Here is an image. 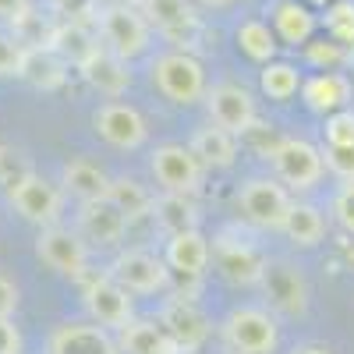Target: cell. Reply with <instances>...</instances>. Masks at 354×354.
Instances as JSON below:
<instances>
[{"mask_svg":"<svg viewBox=\"0 0 354 354\" xmlns=\"http://www.w3.org/2000/svg\"><path fill=\"white\" fill-rule=\"evenodd\" d=\"M149 78L156 85V93L174 103V106H195L198 100H205V64L188 50H170L160 53L149 64Z\"/></svg>","mask_w":354,"mask_h":354,"instance_id":"obj_1","label":"cell"},{"mask_svg":"<svg viewBox=\"0 0 354 354\" xmlns=\"http://www.w3.org/2000/svg\"><path fill=\"white\" fill-rule=\"evenodd\" d=\"M220 337L234 354H273L280 344V322L262 305H241L223 315Z\"/></svg>","mask_w":354,"mask_h":354,"instance_id":"obj_2","label":"cell"},{"mask_svg":"<svg viewBox=\"0 0 354 354\" xmlns=\"http://www.w3.org/2000/svg\"><path fill=\"white\" fill-rule=\"evenodd\" d=\"M96 25H100V39H103L100 46L110 50L113 57H121V61H135V57H142L145 50H149L153 28H149V21L142 18V11L131 8V4L103 8Z\"/></svg>","mask_w":354,"mask_h":354,"instance_id":"obj_3","label":"cell"},{"mask_svg":"<svg viewBox=\"0 0 354 354\" xmlns=\"http://www.w3.org/2000/svg\"><path fill=\"white\" fill-rule=\"evenodd\" d=\"M290 202H294V195L277 177H248L238 188V213L255 230H283Z\"/></svg>","mask_w":354,"mask_h":354,"instance_id":"obj_4","label":"cell"},{"mask_svg":"<svg viewBox=\"0 0 354 354\" xmlns=\"http://www.w3.org/2000/svg\"><path fill=\"white\" fill-rule=\"evenodd\" d=\"M273 170H277V181L294 195V192H312L322 174H326V163H322V149L308 138H280L273 149H270Z\"/></svg>","mask_w":354,"mask_h":354,"instance_id":"obj_5","label":"cell"},{"mask_svg":"<svg viewBox=\"0 0 354 354\" xmlns=\"http://www.w3.org/2000/svg\"><path fill=\"white\" fill-rule=\"evenodd\" d=\"M266 301H270L273 315H287V319H298L308 312V280L294 262L287 259H266V270L259 280Z\"/></svg>","mask_w":354,"mask_h":354,"instance_id":"obj_6","label":"cell"},{"mask_svg":"<svg viewBox=\"0 0 354 354\" xmlns=\"http://www.w3.org/2000/svg\"><path fill=\"white\" fill-rule=\"evenodd\" d=\"M106 277H113L131 298H149V294L167 290V283H170V270H167L163 255H156L149 248H124L110 262Z\"/></svg>","mask_w":354,"mask_h":354,"instance_id":"obj_7","label":"cell"},{"mask_svg":"<svg viewBox=\"0 0 354 354\" xmlns=\"http://www.w3.org/2000/svg\"><path fill=\"white\" fill-rule=\"evenodd\" d=\"M205 110H209V124L230 131L234 138L248 135L259 124L255 100L238 82H216L213 88H205Z\"/></svg>","mask_w":354,"mask_h":354,"instance_id":"obj_8","label":"cell"},{"mask_svg":"<svg viewBox=\"0 0 354 354\" xmlns=\"http://www.w3.org/2000/svg\"><path fill=\"white\" fill-rule=\"evenodd\" d=\"M153 170V181L160 185L163 195H195L202 185V163L195 160V153L188 145H177V142H163L153 149L149 160Z\"/></svg>","mask_w":354,"mask_h":354,"instance_id":"obj_9","label":"cell"},{"mask_svg":"<svg viewBox=\"0 0 354 354\" xmlns=\"http://www.w3.org/2000/svg\"><path fill=\"white\" fill-rule=\"evenodd\" d=\"M93 131L113 145V149H124V153H135L145 145L149 138V124L138 106L131 103H121V100H110V103H100L93 110Z\"/></svg>","mask_w":354,"mask_h":354,"instance_id":"obj_10","label":"cell"},{"mask_svg":"<svg viewBox=\"0 0 354 354\" xmlns=\"http://www.w3.org/2000/svg\"><path fill=\"white\" fill-rule=\"evenodd\" d=\"M82 301H85V312L88 319L103 330H117L121 333L128 322L135 319V305H131V294L117 283L113 277H88L85 280V290H82Z\"/></svg>","mask_w":354,"mask_h":354,"instance_id":"obj_11","label":"cell"},{"mask_svg":"<svg viewBox=\"0 0 354 354\" xmlns=\"http://www.w3.org/2000/svg\"><path fill=\"white\" fill-rule=\"evenodd\" d=\"M36 255L43 266H50L53 273L61 277H85V266H88V245L78 230L71 227H39V238H36Z\"/></svg>","mask_w":354,"mask_h":354,"instance_id":"obj_12","label":"cell"},{"mask_svg":"<svg viewBox=\"0 0 354 354\" xmlns=\"http://www.w3.org/2000/svg\"><path fill=\"white\" fill-rule=\"evenodd\" d=\"M8 202L15 205V213L36 227H53L61 220V205H64V192L50 185L46 177L28 174L25 181H18L15 188H8Z\"/></svg>","mask_w":354,"mask_h":354,"instance_id":"obj_13","label":"cell"},{"mask_svg":"<svg viewBox=\"0 0 354 354\" xmlns=\"http://www.w3.org/2000/svg\"><path fill=\"white\" fill-rule=\"evenodd\" d=\"M156 322L163 326V333L174 340V347L181 354L185 351H198L205 340H209V333H213L209 315H205L192 298H170V301H163Z\"/></svg>","mask_w":354,"mask_h":354,"instance_id":"obj_14","label":"cell"},{"mask_svg":"<svg viewBox=\"0 0 354 354\" xmlns=\"http://www.w3.org/2000/svg\"><path fill=\"white\" fill-rule=\"evenodd\" d=\"M128 223L131 220L110 198L82 202L78 209V234L85 238V245H96V248H117L128 234Z\"/></svg>","mask_w":354,"mask_h":354,"instance_id":"obj_15","label":"cell"},{"mask_svg":"<svg viewBox=\"0 0 354 354\" xmlns=\"http://www.w3.org/2000/svg\"><path fill=\"white\" fill-rule=\"evenodd\" d=\"M46 354H121V344L96 322H61L50 333Z\"/></svg>","mask_w":354,"mask_h":354,"instance_id":"obj_16","label":"cell"},{"mask_svg":"<svg viewBox=\"0 0 354 354\" xmlns=\"http://www.w3.org/2000/svg\"><path fill=\"white\" fill-rule=\"evenodd\" d=\"M213 262H216V273L223 280L241 283V287H255L262 280V270H266V259L252 245H245L238 238H227V234L213 241Z\"/></svg>","mask_w":354,"mask_h":354,"instance_id":"obj_17","label":"cell"},{"mask_svg":"<svg viewBox=\"0 0 354 354\" xmlns=\"http://www.w3.org/2000/svg\"><path fill=\"white\" fill-rule=\"evenodd\" d=\"M163 262L170 273H181V277H202L213 262V245L209 238L195 227V230H181V234H170L167 245H163Z\"/></svg>","mask_w":354,"mask_h":354,"instance_id":"obj_18","label":"cell"},{"mask_svg":"<svg viewBox=\"0 0 354 354\" xmlns=\"http://www.w3.org/2000/svg\"><path fill=\"white\" fill-rule=\"evenodd\" d=\"M270 25H273V32H277V39L283 46H305L315 36L319 18H315V11L305 4V0H273Z\"/></svg>","mask_w":354,"mask_h":354,"instance_id":"obj_19","label":"cell"},{"mask_svg":"<svg viewBox=\"0 0 354 354\" xmlns=\"http://www.w3.org/2000/svg\"><path fill=\"white\" fill-rule=\"evenodd\" d=\"M301 100L312 113H337V110H347L351 100H354V88L351 82L340 75V71H319L312 78L301 82Z\"/></svg>","mask_w":354,"mask_h":354,"instance_id":"obj_20","label":"cell"},{"mask_svg":"<svg viewBox=\"0 0 354 354\" xmlns=\"http://www.w3.org/2000/svg\"><path fill=\"white\" fill-rule=\"evenodd\" d=\"M82 78L96 88L100 96L106 100H117V96H124L128 88H131V71H128V61H121V57H113L110 50H96L88 61L78 68Z\"/></svg>","mask_w":354,"mask_h":354,"instance_id":"obj_21","label":"cell"},{"mask_svg":"<svg viewBox=\"0 0 354 354\" xmlns=\"http://www.w3.org/2000/svg\"><path fill=\"white\" fill-rule=\"evenodd\" d=\"M61 192L68 198H75L78 205L82 202H96V198H106L110 192V174L93 163V160H68L64 170H61Z\"/></svg>","mask_w":354,"mask_h":354,"instance_id":"obj_22","label":"cell"},{"mask_svg":"<svg viewBox=\"0 0 354 354\" xmlns=\"http://www.w3.org/2000/svg\"><path fill=\"white\" fill-rule=\"evenodd\" d=\"M188 149L195 153V160L202 167H209V170H227L238 163V138H234L230 131L209 124V128H198L188 142Z\"/></svg>","mask_w":354,"mask_h":354,"instance_id":"obj_23","label":"cell"},{"mask_svg":"<svg viewBox=\"0 0 354 354\" xmlns=\"http://www.w3.org/2000/svg\"><path fill=\"white\" fill-rule=\"evenodd\" d=\"M142 18L149 21V28L167 36H181L185 28H195V8L192 0H138Z\"/></svg>","mask_w":354,"mask_h":354,"instance_id":"obj_24","label":"cell"},{"mask_svg":"<svg viewBox=\"0 0 354 354\" xmlns=\"http://www.w3.org/2000/svg\"><path fill=\"white\" fill-rule=\"evenodd\" d=\"M234 43H238V50L255 64L277 61V50H280V39H277L273 25L266 18H245L238 28H234Z\"/></svg>","mask_w":354,"mask_h":354,"instance_id":"obj_25","label":"cell"},{"mask_svg":"<svg viewBox=\"0 0 354 354\" xmlns=\"http://www.w3.org/2000/svg\"><path fill=\"white\" fill-rule=\"evenodd\" d=\"M21 78L36 88H57L68 78V61L53 46H32V50H25Z\"/></svg>","mask_w":354,"mask_h":354,"instance_id":"obj_26","label":"cell"},{"mask_svg":"<svg viewBox=\"0 0 354 354\" xmlns=\"http://www.w3.org/2000/svg\"><path fill=\"white\" fill-rule=\"evenodd\" d=\"M121 354H181L174 347V340L163 333L160 322L153 319H131L121 330Z\"/></svg>","mask_w":354,"mask_h":354,"instance_id":"obj_27","label":"cell"},{"mask_svg":"<svg viewBox=\"0 0 354 354\" xmlns=\"http://www.w3.org/2000/svg\"><path fill=\"white\" fill-rule=\"evenodd\" d=\"M283 234L290 238V245L315 248L322 238H326V216H322L312 202L294 198V202H290V213H287V220H283Z\"/></svg>","mask_w":354,"mask_h":354,"instance_id":"obj_28","label":"cell"},{"mask_svg":"<svg viewBox=\"0 0 354 354\" xmlns=\"http://www.w3.org/2000/svg\"><path fill=\"white\" fill-rule=\"evenodd\" d=\"M153 216L163 227V234L170 238V234L198 227V205L192 202V195H160L153 202Z\"/></svg>","mask_w":354,"mask_h":354,"instance_id":"obj_29","label":"cell"},{"mask_svg":"<svg viewBox=\"0 0 354 354\" xmlns=\"http://www.w3.org/2000/svg\"><path fill=\"white\" fill-rule=\"evenodd\" d=\"M301 71L294 68L290 61H270V64H262L259 71V85H262V93L270 96L273 103H287L301 93Z\"/></svg>","mask_w":354,"mask_h":354,"instance_id":"obj_30","label":"cell"},{"mask_svg":"<svg viewBox=\"0 0 354 354\" xmlns=\"http://www.w3.org/2000/svg\"><path fill=\"white\" fill-rule=\"evenodd\" d=\"M106 198L121 209L128 220H135V216H145L153 209V195L145 192L135 177H110V192H106Z\"/></svg>","mask_w":354,"mask_h":354,"instance_id":"obj_31","label":"cell"},{"mask_svg":"<svg viewBox=\"0 0 354 354\" xmlns=\"http://www.w3.org/2000/svg\"><path fill=\"white\" fill-rule=\"evenodd\" d=\"M57 53L64 57L68 64H75V68H82L88 57H93L96 50H100V36H88L82 25H64L61 32L53 36V43H50Z\"/></svg>","mask_w":354,"mask_h":354,"instance_id":"obj_32","label":"cell"},{"mask_svg":"<svg viewBox=\"0 0 354 354\" xmlns=\"http://www.w3.org/2000/svg\"><path fill=\"white\" fill-rule=\"evenodd\" d=\"M326 36L340 46H354V0H333L326 8Z\"/></svg>","mask_w":354,"mask_h":354,"instance_id":"obj_33","label":"cell"},{"mask_svg":"<svg viewBox=\"0 0 354 354\" xmlns=\"http://www.w3.org/2000/svg\"><path fill=\"white\" fill-rule=\"evenodd\" d=\"M21 61H25V46L0 28V78H21Z\"/></svg>","mask_w":354,"mask_h":354,"instance_id":"obj_34","label":"cell"},{"mask_svg":"<svg viewBox=\"0 0 354 354\" xmlns=\"http://www.w3.org/2000/svg\"><path fill=\"white\" fill-rule=\"evenodd\" d=\"M305 61L315 64L319 71H333L340 61H344V46L333 43V39H322V43H305Z\"/></svg>","mask_w":354,"mask_h":354,"instance_id":"obj_35","label":"cell"},{"mask_svg":"<svg viewBox=\"0 0 354 354\" xmlns=\"http://www.w3.org/2000/svg\"><path fill=\"white\" fill-rule=\"evenodd\" d=\"M32 174V167L25 163V156L18 149H8V145H0V185L4 188H15L18 181Z\"/></svg>","mask_w":354,"mask_h":354,"instance_id":"obj_36","label":"cell"},{"mask_svg":"<svg viewBox=\"0 0 354 354\" xmlns=\"http://www.w3.org/2000/svg\"><path fill=\"white\" fill-rule=\"evenodd\" d=\"M330 213H333V220H337L340 230L354 234V181H344V185L333 192Z\"/></svg>","mask_w":354,"mask_h":354,"instance_id":"obj_37","label":"cell"},{"mask_svg":"<svg viewBox=\"0 0 354 354\" xmlns=\"http://www.w3.org/2000/svg\"><path fill=\"white\" fill-rule=\"evenodd\" d=\"M322 163L340 181H354V145H326L322 149Z\"/></svg>","mask_w":354,"mask_h":354,"instance_id":"obj_38","label":"cell"},{"mask_svg":"<svg viewBox=\"0 0 354 354\" xmlns=\"http://www.w3.org/2000/svg\"><path fill=\"white\" fill-rule=\"evenodd\" d=\"M326 145H354V110H337L326 117Z\"/></svg>","mask_w":354,"mask_h":354,"instance_id":"obj_39","label":"cell"},{"mask_svg":"<svg viewBox=\"0 0 354 354\" xmlns=\"http://www.w3.org/2000/svg\"><path fill=\"white\" fill-rule=\"evenodd\" d=\"M18 305H21V290H18V283H15L8 273H0V319H15Z\"/></svg>","mask_w":354,"mask_h":354,"instance_id":"obj_40","label":"cell"},{"mask_svg":"<svg viewBox=\"0 0 354 354\" xmlns=\"http://www.w3.org/2000/svg\"><path fill=\"white\" fill-rule=\"evenodd\" d=\"M25 340L21 330L15 326V319H0V354H21Z\"/></svg>","mask_w":354,"mask_h":354,"instance_id":"obj_41","label":"cell"},{"mask_svg":"<svg viewBox=\"0 0 354 354\" xmlns=\"http://www.w3.org/2000/svg\"><path fill=\"white\" fill-rule=\"evenodd\" d=\"M28 11H32L28 0H0V21L4 25H21L28 18Z\"/></svg>","mask_w":354,"mask_h":354,"instance_id":"obj_42","label":"cell"},{"mask_svg":"<svg viewBox=\"0 0 354 354\" xmlns=\"http://www.w3.org/2000/svg\"><path fill=\"white\" fill-rule=\"evenodd\" d=\"M290 354H333V351L322 347V344H301V347H294Z\"/></svg>","mask_w":354,"mask_h":354,"instance_id":"obj_43","label":"cell"},{"mask_svg":"<svg viewBox=\"0 0 354 354\" xmlns=\"http://www.w3.org/2000/svg\"><path fill=\"white\" fill-rule=\"evenodd\" d=\"M192 4H202V8H223L230 0H192Z\"/></svg>","mask_w":354,"mask_h":354,"instance_id":"obj_44","label":"cell"},{"mask_svg":"<svg viewBox=\"0 0 354 354\" xmlns=\"http://www.w3.org/2000/svg\"><path fill=\"white\" fill-rule=\"evenodd\" d=\"M305 4H308V8H330L333 0H305Z\"/></svg>","mask_w":354,"mask_h":354,"instance_id":"obj_45","label":"cell"}]
</instances>
